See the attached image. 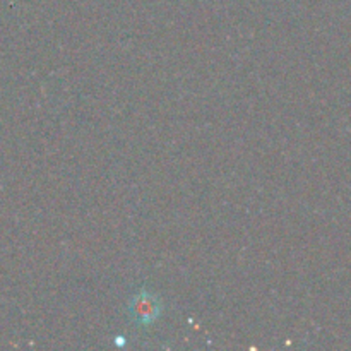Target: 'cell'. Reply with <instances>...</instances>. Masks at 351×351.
<instances>
[{
    "label": "cell",
    "instance_id": "cell-1",
    "mask_svg": "<svg viewBox=\"0 0 351 351\" xmlns=\"http://www.w3.org/2000/svg\"><path fill=\"white\" fill-rule=\"evenodd\" d=\"M129 312L130 317H132L137 324L149 326L160 317L161 304L154 295L143 290L132 297V300H130L129 304Z\"/></svg>",
    "mask_w": 351,
    "mask_h": 351
}]
</instances>
